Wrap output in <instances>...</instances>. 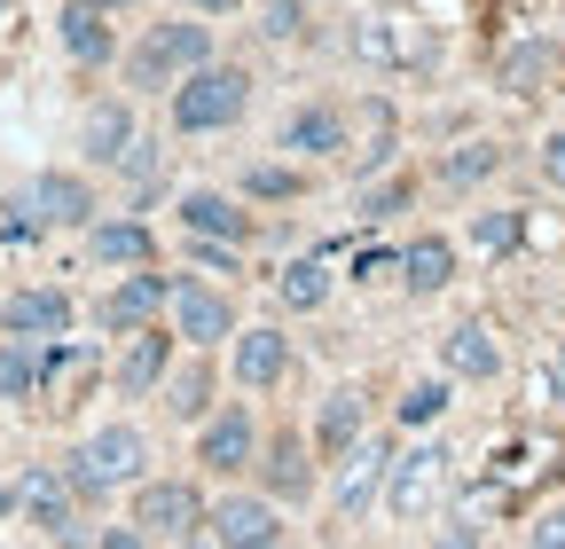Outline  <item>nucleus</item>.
Returning <instances> with one entry per match:
<instances>
[{
  "instance_id": "nucleus-29",
  "label": "nucleus",
  "mask_w": 565,
  "mask_h": 549,
  "mask_svg": "<svg viewBox=\"0 0 565 549\" xmlns=\"http://www.w3.org/2000/svg\"><path fill=\"white\" fill-rule=\"evenodd\" d=\"M32 392H40V346L9 337L0 346V400H32Z\"/></svg>"
},
{
  "instance_id": "nucleus-9",
  "label": "nucleus",
  "mask_w": 565,
  "mask_h": 549,
  "mask_svg": "<svg viewBox=\"0 0 565 549\" xmlns=\"http://www.w3.org/2000/svg\"><path fill=\"white\" fill-rule=\"evenodd\" d=\"M385 478H393V440H353V448H345V471H338L330 510H338V518H362V510L385 495Z\"/></svg>"
},
{
  "instance_id": "nucleus-14",
  "label": "nucleus",
  "mask_w": 565,
  "mask_h": 549,
  "mask_svg": "<svg viewBox=\"0 0 565 549\" xmlns=\"http://www.w3.org/2000/svg\"><path fill=\"white\" fill-rule=\"evenodd\" d=\"M55 40H63V55L79 63V72H103V63L118 55L110 9H95V0H63V17H55Z\"/></svg>"
},
{
  "instance_id": "nucleus-20",
  "label": "nucleus",
  "mask_w": 565,
  "mask_h": 549,
  "mask_svg": "<svg viewBox=\"0 0 565 549\" xmlns=\"http://www.w3.org/2000/svg\"><path fill=\"white\" fill-rule=\"evenodd\" d=\"M440 362H448V377H494V369H503V346H494V330L487 322H456L448 337H440Z\"/></svg>"
},
{
  "instance_id": "nucleus-42",
  "label": "nucleus",
  "mask_w": 565,
  "mask_h": 549,
  "mask_svg": "<svg viewBox=\"0 0 565 549\" xmlns=\"http://www.w3.org/2000/svg\"><path fill=\"white\" fill-rule=\"evenodd\" d=\"M526 549H565V510H550V518L534 526V541H526Z\"/></svg>"
},
{
  "instance_id": "nucleus-39",
  "label": "nucleus",
  "mask_w": 565,
  "mask_h": 549,
  "mask_svg": "<svg viewBox=\"0 0 565 549\" xmlns=\"http://www.w3.org/2000/svg\"><path fill=\"white\" fill-rule=\"evenodd\" d=\"M353 274H362V283H385V274H401V251H362Z\"/></svg>"
},
{
  "instance_id": "nucleus-8",
  "label": "nucleus",
  "mask_w": 565,
  "mask_h": 549,
  "mask_svg": "<svg viewBox=\"0 0 565 549\" xmlns=\"http://www.w3.org/2000/svg\"><path fill=\"white\" fill-rule=\"evenodd\" d=\"M17 204L40 228H95V189L79 173H40L32 189H17Z\"/></svg>"
},
{
  "instance_id": "nucleus-26",
  "label": "nucleus",
  "mask_w": 565,
  "mask_h": 549,
  "mask_svg": "<svg viewBox=\"0 0 565 549\" xmlns=\"http://www.w3.org/2000/svg\"><path fill=\"white\" fill-rule=\"evenodd\" d=\"M275 299L291 306V314H315V306L330 299V267H322V251H315V259H291V267H282V274H275Z\"/></svg>"
},
{
  "instance_id": "nucleus-17",
  "label": "nucleus",
  "mask_w": 565,
  "mask_h": 549,
  "mask_svg": "<svg viewBox=\"0 0 565 549\" xmlns=\"http://www.w3.org/2000/svg\"><path fill=\"white\" fill-rule=\"evenodd\" d=\"M282 369H291V337H282L275 322H259V330H236V385H244V392H267V385H282Z\"/></svg>"
},
{
  "instance_id": "nucleus-46",
  "label": "nucleus",
  "mask_w": 565,
  "mask_h": 549,
  "mask_svg": "<svg viewBox=\"0 0 565 549\" xmlns=\"http://www.w3.org/2000/svg\"><path fill=\"white\" fill-rule=\"evenodd\" d=\"M0 9H9V0H0Z\"/></svg>"
},
{
  "instance_id": "nucleus-12",
  "label": "nucleus",
  "mask_w": 565,
  "mask_h": 549,
  "mask_svg": "<svg viewBox=\"0 0 565 549\" xmlns=\"http://www.w3.org/2000/svg\"><path fill=\"white\" fill-rule=\"evenodd\" d=\"M353 55L362 63H433V32H424L416 17H362L353 24Z\"/></svg>"
},
{
  "instance_id": "nucleus-3",
  "label": "nucleus",
  "mask_w": 565,
  "mask_h": 549,
  "mask_svg": "<svg viewBox=\"0 0 565 549\" xmlns=\"http://www.w3.org/2000/svg\"><path fill=\"white\" fill-rule=\"evenodd\" d=\"M141 463H150V440H141L134 424H103L95 440L71 448L63 478H71V495H118V487L141 478Z\"/></svg>"
},
{
  "instance_id": "nucleus-37",
  "label": "nucleus",
  "mask_w": 565,
  "mask_h": 549,
  "mask_svg": "<svg viewBox=\"0 0 565 549\" xmlns=\"http://www.w3.org/2000/svg\"><path fill=\"white\" fill-rule=\"evenodd\" d=\"M385 158H393V118H377V133H370L362 150H353V173H377Z\"/></svg>"
},
{
  "instance_id": "nucleus-16",
  "label": "nucleus",
  "mask_w": 565,
  "mask_h": 549,
  "mask_svg": "<svg viewBox=\"0 0 565 549\" xmlns=\"http://www.w3.org/2000/svg\"><path fill=\"white\" fill-rule=\"evenodd\" d=\"M291 158H338L345 150V110L338 103H299L291 118H282V133H275Z\"/></svg>"
},
{
  "instance_id": "nucleus-22",
  "label": "nucleus",
  "mask_w": 565,
  "mask_h": 549,
  "mask_svg": "<svg viewBox=\"0 0 565 549\" xmlns=\"http://www.w3.org/2000/svg\"><path fill=\"white\" fill-rule=\"evenodd\" d=\"M79 150H87L95 165H118V158L134 150V103H95L87 126H79Z\"/></svg>"
},
{
  "instance_id": "nucleus-19",
  "label": "nucleus",
  "mask_w": 565,
  "mask_h": 549,
  "mask_svg": "<svg viewBox=\"0 0 565 549\" xmlns=\"http://www.w3.org/2000/svg\"><path fill=\"white\" fill-rule=\"evenodd\" d=\"M17 503H24V518H32L40 534H55V541L79 534V526H71V478H63V471H47V463L17 478Z\"/></svg>"
},
{
  "instance_id": "nucleus-32",
  "label": "nucleus",
  "mask_w": 565,
  "mask_h": 549,
  "mask_svg": "<svg viewBox=\"0 0 565 549\" xmlns=\"http://www.w3.org/2000/svg\"><path fill=\"white\" fill-rule=\"evenodd\" d=\"M440 408H448V377H424V385L401 392V424H433Z\"/></svg>"
},
{
  "instance_id": "nucleus-44",
  "label": "nucleus",
  "mask_w": 565,
  "mask_h": 549,
  "mask_svg": "<svg viewBox=\"0 0 565 549\" xmlns=\"http://www.w3.org/2000/svg\"><path fill=\"white\" fill-rule=\"evenodd\" d=\"M196 17H228V9H244V0H189Z\"/></svg>"
},
{
  "instance_id": "nucleus-21",
  "label": "nucleus",
  "mask_w": 565,
  "mask_h": 549,
  "mask_svg": "<svg viewBox=\"0 0 565 549\" xmlns=\"http://www.w3.org/2000/svg\"><path fill=\"white\" fill-rule=\"evenodd\" d=\"M87 251H95L103 267H126V274H134V267L158 259V236L141 228V220H95V228H87Z\"/></svg>"
},
{
  "instance_id": "nucleus-31",
  "label": "nucleus",
  "mask_w": 565,
  "mask_h": 549,
  "mask_svg": "<svg viewBox=\"0 0 565 549\" xmlns=\"http://www.w3.org/2000/svg\"><path fill=\"white\" fill-rule=\"evenodd\" d=\"M236 189H244V196H259V204H282V196H299L307 181H299L291 165H244V173H236Z\"/></svg>"
},
{
  "instance_id": "nucleus-1",
  "label": "nucleus",
  "mask_w": 565,
  "mask_h": 549,
  "mask_svg": "<svg viewBox=\"0 0 565 549\" xmlns=\"http://www.w3.org/2000/svg\"><path fill=\"white\" fill-rule=\"evenodd\" d=\"M212 63V24H196V17H166V24H150L134 40V55H126V79H134V95H173L189 72H204Z\"/></svg>"
},
{
  "instance_id": "nucleus-24",
  "label": "nucleus",
  "mask_w": 565,
  "mask_h": 549,
  "mask_svg": "<svg viewBox=\"0 0 565 549\" xmlns=\"http://www.w3.org/2000/svg\"><path fill=\"white\" fill-rule=\"evenodd\" d=\"M362 424H370L362 392H353V385H338V392L322 400V417H315V448H322V455H345L353 440H362Z\"/></svg>"
},
{
  "instance_id": "nucleus-23",
  "label": "nucleus",
  "mask_w": 565,
  "mask_h": 549,
  "mask_svg": "<svg viewBox=\"0 0 565 549\" xmlns=\"http://www.w3.org/2000/svg\"><path fill=\"white\" fill-rule=\"evenodd\" d=\"M448 274H456V244H448V236H416V244L401 251V283H408L416 299L448 291Z\"/></svg>"
},
{
  "instance_id": "nucleus-6",
  "label": "nucleus",
  "mask_w": 565,
  "mask_h": 549,
  "mask_svg": "<svg viewBox=\"0 0 565 549\" xmlns=\"http://www.w3.org/2000/svg\"><path fill=\"white\" fill-rule=\"evenodd\" d=\"M196 463H204V471H221V478H236L244 463H259V424H252V408H244V400H228V408H212V417H204V432H196Z\"/></svg>"
},
{
  "instance_id": "nucleus-36",
  "label": "nucleus",
  "mask_w": 565,
  "mask_h": 549,
  "mask_svg": "<svg viewBox=\"0 0 565 549\" xmlns=\"http://www.w3.org/2000/svg\"><path fill=\"white\" fill-rule=\"evenodd\" d=\"M259 32H267V40H299V32H307V9H299V0H267Z\"/></svg>"
},
{
  "instance_id": "nucleus-18",
  "label": "nucleus",
  "mask_w": 565,
  "mask_h": 549,
  "mask_svg": "<svg viewBox=\"0 0 565 549\" xmlns=\"http://www.w3.org/2000/svg\"><path fill=\"white\" fill-rule=\"evenodd\" d=\"M166 369H173V337H166V330H134L126 354H118V392H126V400H150V392L166 385Z\"/></svg>"
},
{
  "instance_id": "nucleus-35",
  "label": "nucleus",
  "mask_w": 565,
  "mask_h": 549,
  "mask_svg": "<svg viewBox=\"0 0 565 549\" xmlns=\"http://www.w3.org/2000/svg\"><path fill=\"white\" fill-rule=\"evenodd\" d=\"M189 259H196L204 274H236V267H244V244H204V236H189Z\"/></svg>"
},
{
  "instance_id": "nucleus-2",
  "label": "nucleus",
  "mask_w": 565,
  "mask_h": 549,
  "mask_svg": "<svg viewBox=\"0 0 565 549\" xmlns=\"http://www.w3.org/2000/svg\"><path fill=\"white\" fill-rule=\"evenodd\" d=\"M252 110V72L244 63H204L173 87V133H228Z\"/></svg>"
},
{
  "instance_id": "nucleus-30",
  "label": "nucleus",
  "mask_w": 565,
  "mask_h": 549,
  "mask_svg": "<svg viewBox=\"0 0 565 549\" xmlns=\"http://www.w3.org/2000/svg\"><path fill=\"white\" fill-rule=\"evenodd\" d=\"M494 165H503V150H494V142H463L456 158H440V181H448V189H471V181H487Z\"/></svg>"
},
{
  "instance_id": "nucleus-11",
  "label": "nucleus",
  "mask_w": 565,
  "mask_h": 549,
  "mask_svg": "<svg viewBox=\"0 0 565 549\" xmlns=\"http://www.w3.org/2000/svg\"><path fill=\"white\" fill-rule=\"evenodd\" d=\"M173 337H189V346H221V337H236V306L212 291V283H173Z\"/></svg>"
},
{
  "instance_id": "nucleus-10",
  "label": "nucleus",
  "mask_w": 565,
  "mask_h": 549,
  "mask_svg": "<svg viewBox=\"0 0 565 549\" xmlns=\"http://www.w3.org/2000/svg\"><path fill=\"white\" fill-rule=\"evenodd\" d=\"M204 526H212V549H282V518L267 495H228Z\"/></svg>"
},
{
  "instance_id": "nucleus-34",
  "label": "nucleus",
  "mask_w": 565,
  "mask_h": 549,
  "mask_svg": "<svg viewBox=\"0 0 565 549\" xmlns=\"http://www.w3.org/2000/svg\"><path fill=\"white\" fill-rule=\"evenodd\" d=\"M408 204V181H385V189H362V228H377V220H393Z\"/></svg>"
},
{
  "instance_id": "nucleus-28",
  "label": "nucleus",
  "mask_w": 565,
  "mask_h": 549,
  "mask_svg": "<svg viewBox=\"0 0 565 549\" xmlns=\"http://www.w3.org/2000/svg\"><path fill=\"white\" fill-rule=\"evenodd\" d=\"M307 487H315L307 448H299V440H275V448H267V495H275V503H299Z\"/></svg>"
},
{
  "instance_id": "nucleus-41",
  "label": "nucleus",
  "mask_w": 565,
  "mask_h": 549,
  "mask_svg": "<svg viewBox=\"0 0 565 549\" xmlns=\"http://www.w3.org/2000/svg\"><path fill=\"white\" fill-rule=\"evenodd\" d=\"M433 549H479V526H463V518H448V526L433 534Z\"/></svg>"
},
{
  "instance_id": "nucleus-25",
  "label": "nucleus",
  "mask_w": 565,
  "mask_h": 549,
  "mask_svg": "<svg viewBox=\"0 0 565 549\" xmlns=\"http://www.w3.org/2000/svg\"><path fill=\"white\" fill-rule=\"evenodd\" d=\"M550 79H557V47L550 40H511L503 47V87L511 95H542Z\"/></svg>"
},
{
  "instance_id": "nucleus-4",
  "label": "nucleus",
  "mask_w": 565,
  "mask_h": 549,
  "mask_svg": "<svg viewBox=\"0 0 565 549\" xmlns=\"http://www.w3.org/2000/svg\"><path fill=\"white\" fill-rule=\"evenodd\" d=\"M204 503H196V487L189 478H141L134 487V526L150 534V541H189V549H204L196 534H204Z\"/></svg>"
},
{
  "instance_id": "nucleus-5",
  "label": "nucleus",
  "mask_w": 565,
  "mask_h": 549,
  "mask_svg": "<svg viewBox=\"0 0 565 549\" xmlns=\"http://www.w3.org/2000/svg\"><path fill=\"white\" fill-rule=\"evenodd\" d=\"M166 306H173V274H158V267H134V274H118V283L103 291L95 322H103L110 337H134V330H150Z\"/></svg>"
},
{
  "instance_id": "nucleus-13",
  "label": "nucleus",
  "mask_w": 565,
  "mask_h": 549,
  "mask_svg": "<svg viewBox=\"0 0 565 549\" xmlns=\"http://www.w3.org/2000/svg\"><path fill=\"white\" fill-rule=\"evenodd\" d=\"M0 330L24 337V346H40V337H63V330H71V291H55V283L9 291V299H0Z\"/></svg>"
},
{
  "instance_id": "nucleus-7",
  "label": "nucleus",
  "mask_w": 565,
  "mask_h": 549,
  "mask_svg": "<svg viewBox=\"0 0 565 549\" xmlns=\"http://www.w3.org/2000/svg\"><path fill=\"white\" fill-rule=\"evenodd\" d=\"M448 487V448H408L393 455V478H385V510L393 518H424Z\"/></svg>"
},
{
  "instance_id": "nucleus-15",
  "label": "nucleus",
  "mask_w": 565,
  "mask_h": 549,
  "mask_svg": "<svg viewBox=\"0 0 565 549\" xmlns=\"http://www.w3.org/2000/svg\"><path fill=\"white\" fill-rule=\"evenodd\" d=\"M173 220H181V236H204V244H244L252 236V213L236 196H221V189H189L173 204Z\"/></svg>"
},
{
  "instance_id": "nucleus-27",
  "label": "nucleus",
  "mask_w": 565,
  "mask_h": 549,
  "mask_svg": "<svg viewBox=\"0 0 565 549\" xmlns=\"http://www.w3.org/2000/svg\"><path fill=\"white\" fill-rule=\"evenodd\" d=\"M158 392H166V408H173L181 424H196L204 408H212V369H204V354H196V362H181V369H166V385H158Z\"/></svg>"
},
{
  "instance_id": "nucleus-33",
  "label": "nucleus",
  "mask_w": 565,
  "mask_h": 549,
  "mask_svg": "<svg viewBox=\"0 0 565 549\" xmlns=\"http://www.w3.org/2000/svg\"><path fill=\"white\" fill-rule=\"evenodd\" d=\"M519 236H526L519 213H479V220H471V244H479V251H511Z\"/></svg>"
},
{
  "instance_id": "nucleus-43",
  "label": "nucleus",
  "mask_w": 565,
  "mask_h": 549,
  "mask_svg": "<svg viewBox=\"0 0 565 549\" xmlns=\"http://www.w3.org/2000/svg\"><path fill=\"white\" fill-rule=\"evenodd\" d=\"M103 549H150V534L141 526H103Z\"/></svg>"
},
{
  "instance_id": "nucleus-45",
  "label": "nucleus",
  "mask_w": 565,
  "mask_h": 549,
  "mask_svg": "<svg viewBox=\"0 0 565 549\" xmlns=\"http://www.w3.org/2000/svg\"><path fill=\"white\" fill-rule=\"evenodd\" d=\"M95 9H134V0H95Z\"/></svg>"
},
{
  "instance_id": "nucleus-38",
  "label": "nucleus",
  "mask_w": 565,
  "mask_h": 549,
  "mask_svg": "<svg viewBox=\"0 0 565 549\" xmlns=\"http://www.w3.org/2000/svg\"><path fill=\"white\" fill-rule=\"evenodd\" d=\"M118 173H126V181H150V173H158V142H141V133H134V150L118 158Z\"/></svg>"
},
{
  "instance_id": "nucleus-40",
  "label": "nucleus",
  "mask_w": 565,
  "mask_h": 549,
  "mask_svg": "<svg viewBox=\"0 0 565 549\" xmlns=\"http://www.w3.org/2000/svg\"><path fill=\"white\" fill-rule=\"evenodd\" d=\"M542 181L565 189V133H550V142H542Z\"/></svg>"
}]
</instances>
